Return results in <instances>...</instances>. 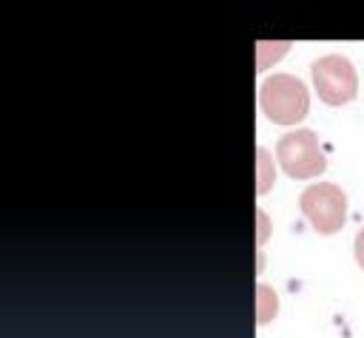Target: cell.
Returning a JSON list of instances; mask_svg holds the SVG:
<instances>
[{
	"label": "cell",
	"mask_w": 364,
	"mask_h": 338,
	"mask_svg": "<svg viewBox=\"0 0 364 338\" xmlns=\"http://www.w3.org/2000/svg\"><path fill=\"white\" fill-rule=\"evenodd\" d=\"M259 105H262V111L270 122L296 125L307 116L310 97H307V88H304L301 80H296L290 74H273L262 82Z\"/></svg>",
	"instance_id": "obj_1"
},
{
	"label": "cell",
	"mask_w": 364,
	"mask_h": 338,
	"mask_svg": "<svg viewBox=\"0 0 364 338\" xmlns=\"http://www.w3.org/2000/svg\"><path fill=\"white\" fill-rule=\"evenodd\" d=\"M276 156L284 168V173H290L293 179H313L324 170V153L318 148V139L313 131L301 128V131H290L279 139L276 145Z\"/></svg>",
	"instance_id": "obj_2"
},
{
	"label": "cell",
	"mask_w": 364,
	"mask_h": 338,
	"mask_svg": "<svg viewBox=\"0 0 364 338\" xmlns=\"http://www.w3.org/2000/svg\"><path fill=\"white\" fill-rule=\"evenodd\" d=\"M313 82H316V94L327 105H344L358 91L355 68L341 54H324V57H318L313 62Z\"/></svg>",
	"instance_id": "obj_3"
},
{
	"label": "cell",
	"mask_w": 364,
	"mask_h": 338,
	"mask_svg": "<svg viewBox=\"0 0 364 338\" xmlns=\"http://www.w3.org/2000/svg\"><path fill=\"white\" fill-rule=\"evenodd\" d=\"M299 207L304 213V219L318 230V233H336L341 230L344 224V213H347V199L344 193L330 185V182H321V185H310L301 196H299Z\"/></svg>",
	"instance_id": "obj_4"
},
{
	"label": "cell",
	"mask_w": 364,
	"mask_h": 338,
	"mask_svg": "<svg viewBox=\"0 0 364 338\" xmlns=\"http://www.w3.org/2000/svg\"><path fill=\"white\" fill-rule=\"evenodd\" d=\"M276 307H279L276 293H273L267 284H259V287H256V321H259V324H267V321L276 315Z\"/></svg>",
	"instance_id": "obj_5"
},
{
	"label": "cell",
	"mask_w": 364,
	"mask_h": 338,
	"mask_svg": "<svg viewBox=\"0 0 364 338\" xmlns=\"http://www.w3.org/2000/svg\"><path fill=\"white\" fill-rule=\"evenodd\" d=\"M256 156H259V170H256V193H264L270 185H273V162L267 159V151L264 148H259L256 151Z\"/></svg>",
	"instance_id": "obj_6"
},
{
	"label": "cell",
	"mask_w": 364,
	"mask_h": 338,
	"mask_svg": "<svg viewBox=\"0 0 364 338\" xmlns=\"http://www.w3.org/2000/svg\"><path fill=\"white\" fill-rule=\"evenodd\" d=\"M355 261L364 267V227L355 233Z\"/></svg>",
	"instance_id": "obj_7"
}]
</instances>
